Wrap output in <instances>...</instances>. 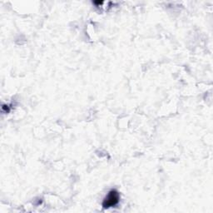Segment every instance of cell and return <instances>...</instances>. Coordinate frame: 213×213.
Here are the masks:
<instances>
[{
    "label": "cell",
    "mask_w": 213,
    "mask_h": 213,
    "mask_svg": "<svg viewBox=\"0 0 213 213\" xmlns=\"http://www.w3.org/2000/svg\"><path fill=\"white\" fill-rule=\"evenodd\" d=\"M119 201H120V194H119V192L115 189L111 190L102 201V206L104 208L113 207V206H115L118 204Z\"/></svg>",
    "instance_id": "6da1fadb"
},
{
    "label": "cell",
    "mask_w": 213,
    "mask_h": 213,
    "mask_svg": "<svg viewBox=\"0 0 213 213\" xmlns=\"http://www.w3.org/2000/svg\"><path fill=\"white\" fill-rule=\"evenodd\" d=\"M102 1H94L93 2V4H96V5H100V4H102Z\"/></svg>",
    "instance_id": "7a4b0ae2"
}]
</instances>
